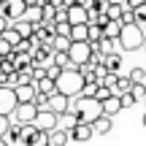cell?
Masks as SVG:
<instances>
[{
	"label": "cell",
	"instance_id": "3",
	"mask_svg": "<svg viewBox=\"0 0 146 146\" xmlns=\"http://www.w3.org/2000/svg\"><path fill=\"white\" fill-rule=\"evenodd\" d=\"M122 49L125 52H138V49H146V33L138 25H127L122 27V38H119Z\"/></svg>",
	"mask_w": 146,
	"mask_h": 146
},
{
	"label": "cell",
	"instance_id": "29",
	"mask_svg": "<svg viewBox=\"0 0 146 146\" xmlns=\"http://www.w3.org/2000/svg\"><path fill=\"white\" fill-rule=\"evenodd\" d=\"M135 22H138V25H143V22H146V5L135 8Z\"/></svg>",
	"mask_w": 146,
	"mask_h": 146
},
{
	"label": "cell",
	"instance_id": "14",
	"mask_svg": "<svg viewBox=\"0 0 146 146\" xmlns=\"http://www.w3.org/2000/svg\"><path fill=\"white\" fill-rule=\"evenodd\" d=\"M119 111H122V100L119 98H111V100L103 103V116H108V119H114Z\"/></svg>",
	"mask_w": 146,
	"mask_h": 146
},
{
	"label": "cell",
	"instance_id": "25",
	"mask_svg": "<svg viewBox=\"0 0 146 146\" xmlns=\"http://www.w3.org/2000/svg\"><path fill=\"white\" fill-rule=\"evenodd\" d=\"M11 127H14V122H11V116H3L0 114V138H5L11 133Z\"/></svg>",
	"mask_w": 146,
	"mask_h": 146
},
{
	"label": "cell",
	"instance_id": "31",
	"mask_svg": "<svg viewBox=\"0 0 146 146\" xmlns=\"http://www.w3.org/2000/svg\"><path fill=\"white\" fill-rule=\"evenodd\" d=\"M141 5H146V0H130V8H133V11L141 8Z\"/></svg>",
	"mask_w": 146,
	"mask_h": 146
},
{
	"label": "cell",
	"instance_id": "32",
	"mask_svg": "<svg viewBox=\"0 0 146 146\" xmlns=\"http://www.w3.org/2000/svg\"><path fill=\"white\" fill-rule=\"evenodd\" d=\"M68 5H89V0H65Z\"/></svg>",
	"mask_w": 146,
	"mask_h": 146
},
{
	"label": "cell",
	"instance_id": "20",
	"mask_svg": "<svg viewBox=\"0 0 146 146\" xmlns=\"http://www.w3.org/2000/svg\"><path fill=\"white\" fill-rule=\"evenodd\" d=\"M70 46H73V41L70 38H54V43H52V49H54V54H68L70 52Z\"/></svg>",
	"mask_w": 146,
	"mask_h": 146
},
{
	"label": "cell",
	"instance_id": "35",
	"mask_svg": "<svg viewBox=\"0 0 146 146\" xmlns=\"http://www.w3.org/2000/svg\"><path fill=\"white\" fill-rule=\"evenodd\" d=\"M143 127H146V111H143Z\"/></svg>",
	"mask_w": 146,
	"mask_h": 146
},
{
	"label": "cell",
	"instance_id": "33",
	"mask_svg": "<svg viewBox=\"0 0 146 146\" xmlns=\"http://www.w3.org/2000/svg\"><path fill=\"white\" fill-rule=\"evenodd\" d=\"M27 3V8H35V5H41V0H25Z\"/></svg>",
	"mask_w": 146,
	"mask_h": 146
},
{
	"label": "cell",
	"instance_id": "37",
	"mask_svg": "<svg viewBox=\"0 0 146 146\" xmlns=\"http://www.w3.org/2000/svg\"><path fill=\"white\" fill-rule=\"evenodd\" d=\"M143 52H146V49H143Z\"/></svg>",
	"mask_w": 146,
	"mask_h": 146
},
{
	"label": "cell",
	"instance_id": "36",
	"mask_svg": "<svg viewBox=\"0 0 146 146\" xmlns=\"http://www.w3.org/2000/svg\"><path fill=\"white\" fill-rule=\"evenodd\" d=\"M3 3H8V0H0V5H3Z\"/></svg>",
	"mask_w": 146,
	"mask_h": 146
},
{
	"label": "cell",
	"instance_id": "27",
	"mask_svg": "<svg viewBox=\"0 0 146 146\" xmlns=\"http://www.w3.org/2000/svg\"><path fill=\"white\" fill-rule=\"evenodd\" d=\"M133 98L138 100V103H146V84H135V87H133Z\"/></svg>",
	"mask_w": 146,
	"mask_h": 146
},
{
	"label": "cell",
	"instance_id": "12",
	"mask_svg": "<svg viewBox=\"0 0 146 146\" xmlns=\"http://www.w3.org/2000/svg\"><path fill=\"white\" fill-rule=\"evenodd\" d=\"M14 30L19 33L25 41H30V38H35V30H38V27L33 25L30 19H19V22H14Z\"/></svg>",
	"mask_w": 146,
	"mask_h": 146
},
{
	"label": "cell",
	"instance_id": "1",
	"mask_svg": "<svg viewBox=\"0 0 146 146\" xmlns=\"http://www.w3.org/2000/svg\"><path fill=\"white\" fill-rule=\"evenodd\" d=\"M68 114H73L78 119V125H95V122L103 116V103L95 98H76L70 103Z\"/></svg>",
	"mask_w": 146,
	"mask_h": 146
},
{
	"label": "cell",
	"instance_id": "16",
	"mask_svg": "<svg viewBox=\"0 0 146 146\" xmlns=\"http://www.w3.org/2000/svg\"><path fill=\"white\" fill-rule=\"evenodd\" d=\"M35 87H38V92H41V95H46V98H52V95H57V81H52L49 76L43 78V81H38Z\"/></svg>",
	"mask_w": 146,
	"mask_h": 146
},
{
	"label": "cell",
	"instance_id": "17",
	"mask_svg": "<svg viewBox=\"0 0 146 146\" xmlns=\"http://www.w3.org/2000/svg\"><path fill=\"white\" fill-rule=\"evenodd\" d=\"M0 38H3L5 43H11V46H14V49H19V46H22V41H25V38H22L19 33L14 30V25H11V27H8V30H5V33H3V35H0Z\"/></svg>",
	"mask_w": 146,
	"mask_h": 146
},
{
	"label": "cell",
	"instance_id": "2",
	"mask_svg": "<svg viewBox=\"0 0 146 146\" xmlns=\"http://www.w3.org/2000/svg\"><path fill=\"white\" fill-rule=\"evenodd\" d=\"M84 87H87V78L81 76V70H65L57 81V92H62L65 98L76 100L84 95Z\"/></svg>",
	"mask_w": 146,
	"mask_h": 146
},
{
	"label": "cell",
	"instance_id": "6",
	"mask_svg": "<svg viewBox=\"0 0 146 146\" xmlns=\"http://www.w3.org/2000/svg\"><path fill=\"white\" fill-rule=\"evenodd\" d=\"M38 106L35 103H25V106H19V108L14 111V122H19V125H35V119H38Z\"/></svg>",
	"mask_w": 146,
	"mask_h": 146
},
{
	"label": "cell",
	"instance_id": "22",
	"mask_svg": "<svg viewBox=\"0 0 146 146\" xmlns=\"http://www.w3.org/2000/svg\"><path fill=\"white\" fill-rule=\"evenodd\" d=\"M103 33H106L108 41H119V38H122V25H119V22H108Z\"/></svg>",
	"mask_w": 146,
	"mask_h": 146
},
{
	"label": "cell",
	"instance_id": "11",
	"mask_svg": "<svg viewBox=\"0 0 146 146\" xmlns=\"http://www.w3.org/2000/svg\"><path fill=\"white\" fill-rule=\"evenodd\" d=\"M92 135H95L92 125H76V127L70 130V141H78V143H87Z\"/></svg>",
	"mask_w": 146,
	"mask_h": 146
},
{
	"label": "cell",
	"instance_id": "34",
	"mask_svg": "<svg viewBox=\"0 0 146 146\" xmlns=\"http://www.w3.org/2000/svg\"><path fill=\"white\" fill-rule=\"evenodd\" d=\"M0 146H8V141H5V138H0Z\"/></svg>",
	"mask_w": 146,
	"mask_h": 146
},
{
	"label": "cell",
	"instance_id": "30",
	"mask_svg": "<svg viewBox=\"0 0 146 146\" xmlns=\"http://www.w3.org/2000/svg\"><path fill=\"white\" fill-rule=\"evenodd\" d=\"M8 27H11V22H8V19H5V16H0V35H3V33H5V30H8Z\"/></svg>",
	"mask_w": 146,
	"mask_h": 146
},
{
	"label": "cell",
	"instance_id": "10",
	"mask_svg": "<svg viewBox=\"0 0 146 146\" xmlns=\"http://www.w3.org/2000/svg\"><path fill=\"white\" fill-rule=\"evenodd\" d=\"M11 65H14V70L16 73H22V70H33V54H27V52H16L14 57H11Z\"/></svg>",
	"mask_w": 146,
	"mask_h": 146
},
{
	"label": "cell",
	"instance_id": "15",
	"mask_svg": "<svg viewBox=\"0 0 146 146\" xmlns=\"http://www.w3.org/2000/svg\"><path fill=\"white\" fill-rule=\"evenodd\" d=\"M103 68L111 73V76H119V68H122V54H111V57H106Z\"/></svg>",
	"mask_w": 146,
	"mask_h": 146
},
{
	"label": "cell",
	"instance_id": "4",
	"mask_svg": "<svg viewBox=\"0 0 146 146\" xmlns=\"http://www.w3.org/2000/svg\"><path fill=\"white\" fill-rule=\"evenodd\" d=\"M27 3L25 0H8V3H3L0 5V16H5V19L14 25V22H19V19H27Z\"/></svg>",
	"mask_w": 146,
	"mask_h": 146
},
{
	"label": "cell",
	"instance_id": "13",
	"mask_svg": "<svg viewBox=\"0 0 146 146\" xmlns=\"http://www.w3.org/2000/svg\"><path fill=\"white\" fill-rule=\"evenodd\" d=\"M98 52L103 54V57H111V54H122L125 49H122V43H119V41H108V38H106V41L98 46Z\"/></svg>",
	"mask_w": 146,
	"mask_h": 146
},
{
	"label": "cell",
	"instance_id": "26",
	"mask_svg": "<svg viewBox=\"0 0 146 146\" xmlns=\"http://www.w3.org/2000/svg\"><path fill=\"white\" fill-rule=\"evenodd\" d=\"M54 33H57L60 38H70V33H73V25H70V22H60Z\"/></svg>",
	"mask_w": 146,
	"mask_h": 146
},
{
	"label": "cell",
	"instance_id": "38",
	"mask_svg": "<svg viewBox=\"0 0 146 146\" xmlns=\"http://www.w3.org/2000/svg\"><path fill=\"white\" fill-rule=\"evenodd\" d=\"M143 106H146V103H143Z\"/></svg>",
	"mask_w": 146,
	"mask_h": 146
},
{
	"label": "cell",
	"instance_id": "24",
	"mask_svg": "<svg viewBox=\"0 0 146 146\" xmlns=\"http://www.w3.org/2000/svg\"><path fill=\"white\" fill-rule=\"evenodd\" d=\"M27 19H30V22H33L35 27H41V25H43V8H41V5L30 8V11H27Z\"/></svg>",
	"mask_w": 146,
	"mask_h": 146
},
{
	"label": "cell",
	"instance_id": "19",
	"mask_svg": "<svg viewBox=\"0 0 146 146\" xmlns=\"http://www.w3.org/2000/svg\"><path fill=\"white\" fill-rule=\"evenodd\" d=\"M70 141V133H65V130H54V133H49V146H65Z\"/></svg>",
	"mask_w": 146,
	"mask_h": 146
},
{
	"label": "cell",
	"instance_id": "28",
	"mask_svg": "<svg viewBox=\"0 0 146 146\" xmlns=\"http://www.w3.org/2000/svg\"><path fill=\"white\" fill-rule=\"evenodd\" d=\"M119 100H122V108H133V106L138 103V100L133 98V92H130V95H125V98H119Z\"/></svg>",
	"mask_w": 146,
	"mask_h": 146
},
{
	"label": "cell",
	"instance_id": "9",
	"mask_svg": "<svg viewBox=\"0 0 146 146\" xmlns=\"http://www.w3.org/2000/svg\"><path fill=\"white\" fill-rule=\"evenodd\" d=\"M14 95H16V103H19V106H25V103H35L38 87H35V84H22V87L14 89Z\"/></svg>",
	"mask_w": 146,
	"mask_h": 146
},
{
	"label": "cell",
	"instance_id": "23",
	"mask_svg": "<svg viewBox=\"0 0 146 146\" xmlns=\"http://www.w3.org/2000/svg\"><path fill=\"white\" fill-rule=\"evenodd\" d=\"M127 76H130L133 84H146V70H143V65H135V68L127 73Z\"/></svg>",
	"mask_w": 146,
	"mask_h": 146
},
{
	"label": "cell",
	"instance_id": "18",
	"mask_svg": "<svg viewBox=\"0 0 146 146\" xmlns=\"http://www.w3.org/2000/svg\"><path fill=\"white\" fill-rule=\"evenodd\" d=\"M70 41H73V43H87V41H89V27H87V25H78V27H73V33H70Z\"/></svg>",
	"mask_w": 146,
	"mask_h": 146
},
{
	"label": "cell",
	"instance_id": "8",
	"mask_svg": "<svg viewBox=\"0 0 146 146\" xmlns=\"http://www.w3.org/2000/svg\"><path fill=\"white\" fill-rule=\"evenodd\" d=\"M16 108H19V103H16L14 89H0V114L11 116V111H16Z\"/></svg>",
	"mask_w": 146,
	"mask_h": 146
},
{
	"label": "cell",
	"instance_id": "21",
	"mask_svg": "<svg viewBox=\"0 0 146 146\" xmlns=\"http://www.w3.org/2000/svg\"><path fill=\"white\" fill-rule=\"evenodd\" d=\"M111 127H114V119H108V116H100V119L92 125V130L98 133V135H106V133H108Z\"/></svg>",
	"mask_w": 146,
	"mask_h": 146
},
{
	"label": "cell",
	"instance_id": "7",
	"mask_svg": "<svg viewBox=\"0 0 146 146\" xmlns=\"http://www.w3.org/2000/svg\"><path fill=\"white\" fill-rule=\"evenodd\" d=\"M35 127L43 133H54V130H60V116L54 111H41L38 119H35Z\"/></svg>",
	"mask_w": 146,
	"mask_h": 146
},
{
	"label": "cell",
	"instance_id": "5",
	"mask_svg": "<svg viewBox=\"0 0 146 146\" xmlns=\"http://www.w3.org/2000/svg\"><path fill=\"white\" fill-rule=\"evenodd\" d=\"M70 62L73 65H76V68H81V65H87L89 62V60H92V54H95V46H92V43H73V46H70Z\"/></svg>",
	"mask_w": 146,
	"mask_h": 146
}]
</instances>
